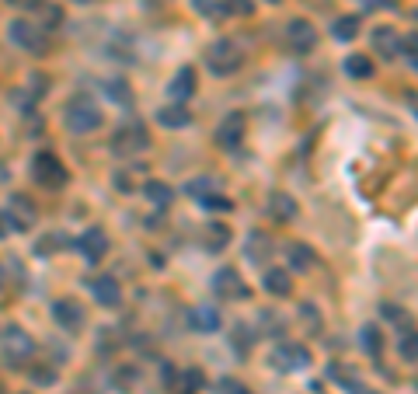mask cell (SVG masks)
<instances>
[{
  "label": "cell",
  "mask_w": 418,
  "mask_h": 394,
  "mask_svg": "<svg viewBox=\"0 0 418 394\" xmlns=\"http://www.w3.org/2000/svg\"><path fill=\"white\" fill-rule=\"evenodd\" d=\"M206 63H209V70H213L216 77H230V73L240 70L244 53H240V46L234 39H216V42L209 46V53H206Z\"/></svg>",
  "instance_id": "cell-1"
},
{
  "label": "cell",
  "mask_w": 418,
  "mask_h": 394,
  "mask_svg": "<svg viewBox=\"0 0 418 394\" xmlns=\"http://www.w3.org/2000/svg\"><path fill=\"white\" fill-rule=\"evenodd\" d=\"M98 126H102V112H98V105L87 95H77L66 105V129L70 133H94Z\"/></svg>",
  "instance_id": "cell-2"
},
{
  "label": "cell",
  "mask_w": 418,
  "mask_h": 394,
  "mask_svg": "<svg viewBox=\"0 0 418 394\" xmlns=\"http://www.w3.org/2000/svg\"><path fill=\"white\" fill-rule=\"evenodd\" d=\"M272 366L276 370H283V374H293V370H307L310 363H314V356H310V349L303 345V342H279L276 349H272Z\"/></svg>",
  "instance_id": "cell-3"
},
{
  "label": "cell",
  "mask_w": 418,
  "mask_h": 394,
  "mask_svg": "<svg viewBox=\"0 0 418 394\" xmlns=\"http://www.w3.org/2000/svg\"><path fill=\"white\" fill-rule=\"evenodd\" d=\"M213 289H216V297H223V300H247V293H251L234 265H223V269L213 276Z\"/></svg>",
  "instance_id": "cell-4"
},
{
  "label": "cell",
  "mask_w": 418,
  "mask_h": 394,
  "mask_svg": "<svg viewBox=\"0 0 418 394\" xmlns=\"http://www.w3.org/2000/svg\"><path fill=\"white\" fill-rule=\"evenodd\" d=\"M286 42H290L293 53H310V49L317 46V28H314L307 18H293V21L286 25Z\"/></svg>",
  "instance_id": "cell-5"
},
{
  "label": "cell",
  "mask_w": 418,
  "mask_h": 394,
  "mask_svg": "<svg viewBox=\"0 0 418 394\" xmlns=\"http://www.w3.org/2000/svg\"><path fill=\"white\" fill-rule=\"evenodd\" d=\"M35 178H39L46 189H60V185H66L70 174H66V168H63L53 154H39V157H35Z\"/></svg>",
  "instance_id": "cell-6"
},
{
  "label": "cell",
  "mask_w": 418,
  "mask_h": 394,
  "mask_svg": "<svg viewBox=\"0 0 418 394\" xmlns=\"http://www.w3.org/2000/svg\"><path fill=\"white\" fill-rule=\"evenodd\" d=\"M77 251H80L87 262H98V258L109 251V234H105L102 227H91V230H84V234L77 237Z\"/></svg>",
  "instance_id": "cell-7"
},
{
  "label": "cell",
  "mask_w": 418,
  "mask_h": 394,
  "mask_svg": "<svg viewBox=\"0 0 418 394\" xmlns=\"http://www.w3.org/2000/svg\"><path fill=\"white\" fill-rule=\"evenodd\" d=\"M11 42H18L21 49H32V53H39L46 42H42V28L39 25H32V21H14L11 25Z\"/></svg>",
  "instance_id": "cell-8"
},
{
  "label": "cell",
  "mask_w": 418,
  "mask_h": 394,
  "mask_svg": "<svg viewBox=\"0 0 418 394\" xmlns=\"http://www.w3.org/2000/svg\"><path fill=\"white\" fill-rule=\"evenodd\" d=\"M147 143H150L147 129L133 122V126L119 129V136H116V154H136V150H147Z\"/></svg>",
  "instance_id": "cell-9"
},
{
  "label": "cell",
  "mask_w": 418,
  "mask_h": 394,
  "mask_svg": "<svg viewBox=\"0 0 418 394\" xmlns=\"http://www.w3.org/2000/svg\"><path fill=\"white\" fill-rule=\"evenodd\" d=\"M240 140H244V115L234 112V115H227V119L220 122V129H216V143H220L223 150H234Z\"/></svg>",
  "instance_id": "cell-10"
},
{
  "label": "cell",
  "mask_w": 418,
  "mask_h": 394,
  "mask_svg": "<svg viewBox=\"0 0 418 394\" xmlns=\"http://www.w3.org/2000/svg\"><path fill=\"white\" fill-rule=\"evenodd\" d=\"M53 314H56V321H60L66 332H80L84 328V307L77 300H56L53 304Z\"/></svg>",
  "instance_id": "cell-11"
},
{
  "label": "cell",
  "mask_w": 418,
  "mask_h": 394,
  "mask_svg": "<svg viewBox=\"0 0 418 394\" xmlns=\"http://www.w3.org/2000/svg\"><path fill=\"white\" fill-rule=\"evenodd\" d=\"M373 49L380 53L383 59H394L398 56V49H401V35H398V28H391V25H380L376 32H373Z\"/></svg>",
  "instance_id": "cell-12"
},
{
  "label": "cell",
  "mask_w": 418,
  "mask_h": 394,
  "mask_svg": "<svg viewBox=\"0 0 418 394\" xmlns=\"http://www.w3.org/2000/svg\"><path fill=\"white\" fill-rule=\"evenodd\" d=\"M269 217L279 220V224H290L297 217V199L286 196V192H272L269 196Z\"/></svg>",
  "instance_id": "cell-13"
},
{
  "label": "cell",
  "mask_w": 418,
  "mask_h": 394,
  "mask_svg": "<svg viewBox=\"0 0 418 394\" xmlns=\"http://www.w3.org/2000/svg\"><path fill=\"white\" fill-rule=\"evenodd\" d=\"M286 251H290V265H293V273H310V269L317 265L314 248H310V244H303V241H293Z\"/></svg>",
  "instance_id": "cell-14"
},
{
  "label": "cell",
  "mask_w": 418,
  "mask_h": 394,
  "mask_svg": "<svg viewBox=\"0 0 418 394\" xmlns=\"http://www.w3.org/2000/svg\"><path fill=\"white\" fill-rule=\"evenodd\" d=\"M265 289L272 293V297H290L293 293V273H286V269H265Z\"/></svg>",
  "instance_id": "cell-15"
},
{
  "label": "cell",
  "mask_w": 418,
  "mask_h": 394,
  "mask_svg": "<svg viewBox=\"0 0 418 394\" xmlns=\"http://www.w3.org/2000/svg\"><path fill=\"white\" fill-rule=\"evenodd\" d=\"M91 293H94V300H98V304H105V307H116V304L122 300L119 282L112 280V276H102V280H94V282H91Z\"/></svg>",
  "instance_id": "cell-16"
},
{
  "label": "cell",
  "mask_w": 418,
  "mask_h": 394,
  "mask_svg": "<svg viewBox=\"0 0 418 394\" xmlns=\"http://www.w3.org/2000/svg\"><path fill=\"white\" fill-rule=\"evenodd\" d=\"M195 95V70L192 66H181L178 73H175V80H171V98L175 102H185V98H192Z\"/></svg>",
  "instance_id": "cell-17"
},
{
  "label": "cell",
  "mask_w": 418,
  "mask_h": 394,
  "mask_svg": "<svg viewBox=\"0 0 418 394\" xmlns=\"http://www.w3.org/2000/svg\"><path fill=\"white\" fill-rule=\"evenodd\" d=\"M157 122H161L164 129H181V126L192 122V115H188L185 105H164V109L157 112Z\"/></svg>",
  "instance_id": "cell-18"
},
{
  "label": "cell",
  "mask_w": 418,
  "mask_h": 394,
  "mask_svg": "<svg viewBox=\"0 0 418 394\" xmlns=\"http://www.w3.org/2000/svg\"><path fill=\"white\" fill-rule=\"evenodd\" d=\"M269 255H272V237L262 234V230H254V234L247 237V258H251V262H262V258H269Z\"/></svg>",
  "instance_id": "cell-19"
},
{
  "label": "cell",
  "mask_w": 418,
  "mask_h": 394,
  "mask_svg": "<svg viewBox=\"0 0 418 394\" xmlns=\"http://www.w3.org/2000/svg\"><path fill=\"white\" fill-rule=\"evenodd\" d=\"M331 35H335L338 42H349V39H356V35H359V18H356V14H342V18H335V25H331Z\"/></svg>",
  "instance_id": "cell-20"
},
{
  "label": "cell",
  "mask_w": 418,
  "mask_h": 394,
  "mask_svg": "<svg viewBox=\"0 0 418 394\" xmlns=\"http://www.w3.org/2000/svg\"><path fill=\"white\" fill-rule=\"evenodd\" d=\"M192 325H195L199 332H216V328H220V311H213V307H195V311H192Z\"/></svg>",
  "instance_id": "cell-21"
},
{
  "label": "cell",
  "mask_w": 418,
  "mask_h": 394,
  "mask_svg": "<svg viewBox=\"0 0 418 394\" xmlns=\"http://www.w3.org/2000/svg\"><path fill=\"white\" fill-rule=\"evenodd\" d=\"M359 338H362V349H366L369 356H380V352H383V335H380V328H376L373 321L359 328Z\"/></svg>",
  "instance_id": "cell-22"
},
{
  "label": "cell",
  "mask_w": 418,
  "mask_h": 394,
  "mask_svg": "<svg viewBox=\"0 0 418 394\" xmlns=\"http://www.w3.org/2000/svg\"><path fill=\"white\" fill-rule=\"evenodd\" d=\"M143 192H147V199H150L154 206H168V203L175 199V189H171V185H164V181H147V185H143Z\"/></svg>",
  "instance_id": "cell-23"
},
{
  "label": "cell",
  "mask_w": 418,
  "mask_h": 394,
  "mask_svg": "<svg viewBox=\"0 0 418 394\" xmlns=\"http://www.w3.org/2000/svg\"><path fill=\"white\" fill-rule=\"evenodd\" d=\"M345 73L349 77H356V80H366V77H373V59L356 53V56L345 59Z\"/></svg>",
  "instance_id": "cell-24"
},
{
  "label": "cell",
  "mask_w": 418,
  "mask_h": 394,
  "mask_svg": "<svg viewBox=\"0 0 418 394\" xmlns=\"http://www.w3.org/2000/svg\"><path fill=\"white\" fill-rule=\"evenodd\" d=\"M227 244H230L227 224H209V230H206V248H209V251H220V248H227Z\"/></svg>",
  "instance_id": "cell-25"
},
{
  "label": "cell",
  "mask_w": 418,
  "mask_h": 394,
  "mask_svg": "<svg viewBox=\"0 0 418 394\" xmlns=\"http://www.w3.org/2000/svg\"><path fill=\"white\" fill-rule=\"evenodd\" d=\"M398 56H405V63L418 70V32H408V35L401 39V49H398Z\"/></svg>",
  "instance_id": "cell-26"
},
{
  "label": "cell",
  "mask_w": 418,
  "mask_h": 394,
  "mask_svg": "<svg viewBox=\"0 0 418 394\" xmlns=\"http://www.w3.org/2000/svg\"><path fill=\"white\" fill-rule=\"evenodd\" d=\"M199 203H202V210H216V213H230V210H234V203H230L223 192H209V196H202Z\"/></svg>",
  "instance_id": "cell-27"
},
{
  "label": "cell",
  "mask_w": 418,
  "mask_h": 394,
  "mask_svg": "<svg viewBox=\"0 0 418 394\" xmlns=\"http://www.w3.org/2000/svg\"><path fill=\"white\" fill-rule=\"evenodd\" d=\"M331 377H335V381H338V384H342L345 391L352 388V391H356V394H362V384H359V377H356V374H352V370H342V366L335 363V366H331Z\"/></svg>",
  "instance_id": "cell-28"
},
{
  "label": "cell",
  "mask_w": 418,
  "mask_h": 394,
  "mask_svg": "<svg viewBox=\"0 0 418 394\" xmlns=\"http://www.w3.org/2000/svg\"><path fill=\"white\" fill-rule=\"evenodd\" d=\"M398 349H401V356H405V359H412V363H415V359H418V332H415V328L401 335Z\"/></svg>",
  "instance_id": "cell-29"
},
{
  "label": "cell",
  "mask_w": 418,
  "mask_h": 394,
  "mask_svg": "<svg viewBox=\"0 0 418 394\" xmlns=\"http://www.w3.org/2000/svg\"><path fill=\"white\" fill-rule=\"evenodd\" d=\"M7 349H11V352H14V349H18V352H32V342H28V335H25L21 328H11V332H7Z\"/></svg>",
  "instance_id": "cell-30"
},
{
  "label": "cell",
  "mask_w": 418,
  "mask_h": 394,
  "mask_svg": "<svg viewBox=\"0 0 418 394\" xmlns=\"http://www.w3.org/2000/svg\"><path fill=\"white\" fill-rule=\"evenodd\" d=\"M213 189H216V181H213V178H195V181H188V185H185V192H188V196H199V199H202V196H209Z\"/></svg>",
  "instance_id": "cell-31"
},
{
  "label": "cell",
  "mask_w": 418,
  "mask_h": 394,
  "mask_svg": "<svg viewBox=\"0 0 418 394\" xmlns=\"http://www.w3.org/2000/svg\"><path fill=\"white\" fill-rule=\"evenodd\" d=\"M223 11L227 14H240V18H251L254 14V4L251 0H223Z\"/></svg>",
  "instance_id": "cell-32"
},
{
  "label": "cell",
  "mask_w": 418,
  "mask_h": 394,
  "mask_svg": "<svg viewBox=\"0 0 418 394\" xmlns=\"http://www.w3.org/2000/svg\"><path fill=\"white\" fill-rule=\"evenodd\" d=\"M109 98H116L119 105H125V102H133V95H129V84H122V80H109Z\"/></svg>",
  "instance_id": "cell-33"
},
{
  "label": "cell",
  "mask_w": 418,
  "mask_h": 394,
  "mask_svg": "<svg viewBox=\"0 0 418 394\" xmlns=\"http://www.w3.org/2000/svg\"><path fill=\"white\" fill-rule=\"evenodd\" d=\"M380 311H383V318H387V321H398V325H405V321H408V318H405V311H401L398 304H383Z\"/></svg>",
  "instance_id": "cell-34"
},
{
  "label": "cell",
  "mask_w": 418,
  "mask_h": 394,
  "mask_svg": "<svg viewBox=\"0 0 418 394\" xmlns=\"http://www.w3.org/2000/svg\"><path fill=\"white\" fill-rule=\"evenodd\" d=\"M195 11H199V14H206V18L223 14V7H216V0H195Z\"/></svg>",
  "instance_id": "cell-35"
},
{
  "label": "cell",
  "mask_w": 418,
  "mask_h": 394,
  "mask_svg": "<svg viewBox=\"0 0 418 394\" xmlns=\"http://www.w3.org/2000/svg\"><path fill=\"white\" fill-rule=\"evenodd\" d=\"M11 227H14V230H21V220H18L14 213H0V237H7V234H11Z\"/></svg>",
  "instance_id": "cell-36"
},
{
  "label": "cell",
  "mask_w": 418,
  "mask_h": 394,
  "mask_svg": "<svg viewBox=\"0 0 418 394\" xmlns=\"http://www.w3.org/2000/svg\"><path fill=\"white\" fill-rule=\"evenodd\" d=\"M185 384H188L192 391H195V388H202V374H199L195 366H192V370H185Z\"/></svg>",
  "instance_id": "cell-37"
},
{
  "label": "cell",
  "mask_w": 418,
  "mask_h": 394,
  "mask_svg": "<svg viewBox=\"0 0 418 394\" xmlns=\"http://www.w3.org/2000/svg\"><path fill=\"white\" fill-rule=\"evenodd\" d=\"M362 7H369V11H376V7H387V11H391V7H398V4H394V0H362Z\"/></svg>",
  "instance_id": "cell-38"
},
{
  "label": "cell",
  "mask_w": 418,
  "mask_h": 394,
  "mask_svg": "<svg viewBox=\"0 0 418 394\" xmlns=\"http://www.w3.org/2000/svg\"><path fill=\"white\" fill-rule=\"evenodd\" d=\"M70 4H91V0H70Z\"/></svg>",
  "instance_id": "cell-39"
},
{
  "label": "cell",
  "mask_w": 418,
  "mask_h": 394,
  "mask_svg": "<svg viewBox=\"0 0 418 394\" xmlns=\"http://www.w3.org/2000/svg\"><path fill=\"white\" fill-rule=\"evenodd\" d=\"M265 4H283V0H265Z\"/></svg>",
  "instance_id": "cell-40"
},
{
  "label": "cell",
  "mask_w": 418,
  "mask_h": 394,
  "mask_svg": "<svg viewBox=\"0 0 418 394\" xmlns=\"http://www.w3.org/2000/svg\"><path fill=\"white\" fill-rule=\"evenodd\" d=\"M415 388H418V381H415Z\"/></svg>",
  "instance_id": "cell-41"
},
{
  "label": "cell",
  "mask_w": 418,
  "mask_h": 394,
  "mask_svg": "<svg viewBox=\"0 0 418 394\" xmlns=\"http://www.w3.org/2000/svg\"><path fill=\"white\" fill-rule=\"evenodd\" d=\"M244 394H251V391H244Z\"/></svg>",
  "instance_id": "cell-42"
}]
</instances>
